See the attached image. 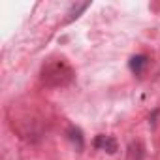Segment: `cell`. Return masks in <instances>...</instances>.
I'll use <instances>...</instances> for the list:
<instances>
[{
  "instance_id": "cell-1",
  "label": "cell",
  "mask_w": 160,
  "mask_h": 160,
  "mask_svg": "<svg viewBox=\"0 0 160 160\" xmlns=\"http://www.w3.org/2000/svg\"><path fill=\"white\" fill-rule=\"evenodd\" d=\"M94 143H96V147H104L108 152H115V151H117V143H115V139L109 138V136H100Z\"/></svg>"
},
{
  "instance_id": "cell-2",
  "label": "cell",
  "mask_w": 160,
  "mask_h": 160,
  "mask_svg": "<svg viewBox=\"0 0 160 160\" xmlns=\"http://www.w3.org/2000/svg\"><path fill=\"white\" fill-rule=\"evenodd\" d=\"M145 64H147V58H145L143 55H138V57H132V60H130V70H132V72H134L136 75H139Z\"/></svg>"
},
{
  "instance_id": "cell-3",
  "label": "cell",
  "mask_w": 160,
  "mask_h": 160,
  "mask_svg": "<svg viewBox=\"0 0 160 160\" xmlns=\"http://www.w3.org/2000/svg\"><path fill=\"white\" fill-rule=\"evenodd\" d=\"M89 8V2H79V4H75V6H72V10L68 12V15H70V19H73V17H79V13L81 12H85Z\"/></svg>"
},
{
  "instance_id": "cell-4",
  "label": "cell",
  "mask_w": 160,
  "mask_h": 160,
  "mask_svg": "<svg viewBox=\"0 0 160 160\" xmlns=\"http://www.w3.org/2000/svg\"><path fill=\"white\" fill-rule=\"evenodd\" d=\"M70 139L75 143L77 139V151L83 149V138H81V132H79V128H70Z\"/></svg>"
}]
</instances>
